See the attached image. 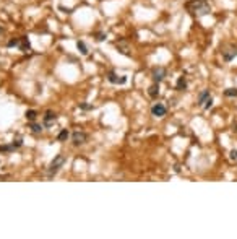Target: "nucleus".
<instances>
[{"mask_svg":"<svg viewBox=\"0 0 237 239\" xmlns=\"http://www.w3.org/2000/svg\"><path fill=\"white\" fill-rule=\"evenodd\" d=\"M185 7H187V10L195 16H205L211 11V7L206 0H190V2H187Z\"/></svg>","mask_w":237,"mask_h":239,"instance_id":"obj_1","label":"nucleus"},{"mask_svg":"<svg viewBox=\"0 0 237 239\" xmlns=\"http://www.w3.org/2000/svg\"><path fill=\"white\" fill-rule=\"evenodd\" d=\"M65 164V156L64 155H57L54 159H52V163H50V166L47 169V176L49 177H52V176H55L60 171V168Z\"/></svg>","mask_w":237,"mask_h":239,"instance_id":"obj_2","label":"nucleus"},{"mask_svg":"<svg viewBox=\"0 0 237 239\" xmlns=\"http://www.w3.org/2000/svg\"><path fill=\"white\" fill-rule=\"evenodd\" d=\"M198 104L203 106L205 109H210V107L213 106V98L210 96V91H201L200 96H198Z\"/></svg>","mask_w":237,"mask_h":239,"instance_id":"obj_3","label":"nucleus"},{"mask_svg":"<svg viewBox=\"0 0 237 239\" xmlns=\"http://www.w3.org/2000/svg\"><path fill=\"white\" fill-rule=\"evenodd\" d=\"M221 54H223L224 62H231L237 55V47H234V46H224L221 49Z\"/></svg>","mask_w":237,"mask_h":239,"instance_id":"obj_4","label":"nucleus"},{"mask_svg":"<svg viewBox=\"0 0 237 239\" xmlns=\"http://www.w3.org/2000/svg\"><path fill=\"white\" fill-rule=\"evenodd\" d=\"M86 140H88V135L84 132H81V130H76V132H73V135H72V141L75 146H80L83 143H86Z\"/></svg>","mask_w":237,"mask_h":239,"instance_id":"obj_5","label":"nucleus"},{"mask_svg":"<svg viewBox=\"0 0 237 239\" xmlns=\"http://www.w3.org/2000/svg\"><path fill=\"white\" fill-rule=\"evenodd\" d=\"M166 68L164 67H156V68H153V80H154V83H159L161 80H164V77H166Z\"/></svg>","mask_w":237,"mask_h":239,"instance_id":"obj_6","label":"nucleus"},{"mask_svg":"<svg viewBox=\"0 0 237 239\" xmlns=\"http://www.w3.org/2000/svg\"><path fill=\"white\" fill-rule=\"evenodd\" d=\"M166 106L162 104V102H157V104H154L153 106V109H151V112H153V116L154 117H162L166 114Z\"/></svg>","mask_w":237,"mask_h":239,"instance_id":"obj_7","label":"nucleus"},{"mask_svg":"<svg viewBox=\"0 0 237 239\" xmlns=\"http://www.w3.org/2000/svg\"><path fill=\"white\" fill-rule=\"evenodd\" d=\"M55 119H57L55 112L54 111H47L46 114H44V125H46V127H50V125L55 122Z\"/></svg>","mask_w":237,"mask_h":239,"instance_id":"obj_8","label":"nucleus"},{"mask_svg":"<svg viewBox=\"0 0 237 239\" xmlns=\"http://www.w3.org/2000/svg\"><path fill=\"white\" fill-rule=\"evenodd\" d=\"M107 80H109L111 83H115V85H117V83L123 85V83L127 82V77H118V75H115L114 72H111V73H109V77H107Z\"/></svg>","mask_w":237,"mask_h":239,"instance_id":"obj_9","label":"nucleus"},{"mask_svg":"<svg viewBox=\"0 0 237 239\" xmlns=\"http://www.w3.org/2000/svg\"><path fill=\"white\" fill-rule=\"evenodd\" d=\"M20 50H23V52H28V50L31 49V44H29V41H28V38H20Z\"/></svg>","mask_w":237,"mask_h":239,"instance_id":"obj_10","label":"nucleus"},{"mask_svg":"<svg viewBox=\"0 0 237 239\" xmlns=\"http://www.w3.org/2000/svg\"><path fill=\"white\" fill-rule=\"evenodd\" d=\"M148 94L151 96V98H156V96L159 94V83H154L153 86H150V90H148Z\"/></svg>","mask_w":237,"mask_h":239,"instance_id":"obj_11","label":"nucleus"},{"mask_svg":"<svg viewBox=\"0 0 237 239\" xmlns=\"http://www.w3.org/2000/svg\"><path fill=\"white\" fill-rule=\"evenodd\" d=\"M76 47H78V50H80V52H81L83 55H88V52H89V50H88L86 44H84L83 41H78V42H76Z\"/></svg>","mask_w":237,"mask_h":239,"instance_id":"obj_12","label":"nucleus"},{"mask_svg":"<svg viewBox=\"0 0 237 239\" xmlns=\"http://www.w3.org/2000/svg\"><path fill=\"white\" fill-rule=\"evenodd\" d=\"M185 88H187V80H185V77H180V78L177 80V90L184 91Z\"/></svg>","mask_w":237,"mask_h":239,"instance_id":"obj_13","label":"nucleus"},{"mask_svg":"<svg viewBox=\"0 0 237 239\" xmlns=\"http://www.w3.org/2000/svg\"><path fill=\"white\" fill-rule=\"evenodd\" d=\"M36 117H37V112H36V111H33V109L26 111V119H28L29 122H34V121H36Z\"/></svg>","mask_w":237,"mask_h":239,"instance_id":"obj_14","label":"nucleus"},{"mask_svg":"<svg viewBox=\"0 0 237 239\" xmlns=\"http://www.w3.org/2000/svg\"><path fill=\"white\" fill-rule=\"evenodd\" d=\"M68 135H70V133H68V130H67V129H65V130H62V132L59 133V137H57V140H59V141H65L67 138H68Z\"/></svg>","mask_w":237,"mask_h":239,"instance_id":"obj_15","label":"nucleus"},{"mask_svg":"<svg viewBox=\"0 0 237 239\" xmlns=\"http://www.w3.org/2000/svg\"><path fill=\"white\" fill-rule=\"evenodd\" d=\"M31 130L34 133H41L42 132V125H39V124H34V122H31Z\"/></svg>","mask_w":237,"mask_h":239,"instance_id":"obj_16","label":"nucleus"},{"mask_svg":"<svg viewBox=\"0 0 237 239\" xmlns=\"http://www.w3.org/2000/svg\"><path fill=\"white\" fill-rule=\"evenodd\" d=\"M224 94L229 96V98H234V96H237V90L235 88H227V90L224 91Z\"/></svg>","mask_w":237,"mask_h":239,"instance_id":"obj_17","label":"nucleus"},{"mask_svg":"<svg viewBox=\"0 0 237 239\" xmlns=\"http://www.w3.org/2000/svg\"><path fill=\"white\" fill-rule=\"evenodd\" d=\"M12 150H13V145H0V153H7Z\"/></svg>","mask_w":237,"mask_h":239,"instance_id":"obj_18","label":"nucleus"},{"mask_svg":"<svg viewBox=\"0 0 237 239\" xmlns=\"http://www.w3.org/2000/svg\"><path fill=\"white\" fill-rule=\"evenodd\" d=\"M7 46L8 47H16V46H20V39H10Z\"/></svg>","mask_w":237,"mask_h":239,"instance_id":"obj_19","label":"nucleus"},{"mask_svg":"<svg viewBox=\"0 0 237 239\" xmlns=\"http://www.w3.org/2000/svg\"><path fill=\"white\" fill-rule=\"evenodd\" d=\"M229 158H231V161H234V163H237V150H232L229 153Z\"/></svg>","mask_w":237,"mask_h":239,"instance_id":"obj_20","label":"nucleus"},{"mask_svg":"<svg viewBox=\"0 0 237 239\" xmlns=\"http://www.w3.org/2000/svg\"><path fill=\"white\" fill-rule=\"evenodd\" d=\"M96 39H98V41H104V39H106V34H104V33H98V34H96Z\"/></svg>","mask_w":237,"mask_h":239,"instance_id":"obj_21","label":"nucleus"},{"mask_svg":"<svg viewBox=\"0 0 237 239\" xmlns=\"http://www.w3.org/2000/svg\"><path fill=\"white\" fill-rule=\"evenodd\" d=\"M12 145H13V148H18V146L23 145V141H21V140L18 138V140H13V143H12Z\"/></svg>","mask_w":237,"mask_h":239,"instance_id":"obj_22","label":"nucleus"},{"mask_svg":"<svg viewBox=\"0 0 237 239\" xmlns=\"http://www.w3.org/2000/svg\"><path fill=\"white\" fill-rule=\"evenodd\" d=\"M80 107H81V109H91V106H89V104H81Z\"/></svg>","mask_w":237,"mask_h":239,"instance_id":"obj_23","label":"nucleus"},{"mask_svg":"<svg viewBox=\"0 0 237 239\" xmlns=\"http://www.w3.org/2000/svg\"><path fill=\"white\" fill-rule=\"evenodd\" d=\"M3 34H5V30H3V28H2V26H0V38H2V36H3Z\"/></svg>","mask_w":237,"mask_h":239,"instance_id":"obj_24","label":"nucleus"}]
</instances>
